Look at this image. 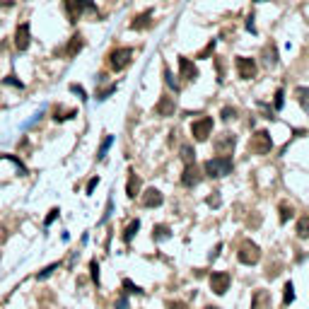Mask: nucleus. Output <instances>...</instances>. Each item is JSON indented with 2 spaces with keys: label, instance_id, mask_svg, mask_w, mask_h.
Masks as SVG:
<instances>
[{
  "label": "nucleus",
  "instance_id": "obj_23",
  "mask_svg": "<svg viewBox=\"0 0 309 309\" xmlns=\"http://www.w3.org/2000/svg\"><path fill=\"white\" fill-rule=\"evenodd\" d=\"M140 230V220H133L128 227H126V232H124V242L126 244H130V239H133V235Z\"/></svg>",
  "mask_w": 309,
  "mask_h": 309
},
{
  "label": "nucleus",
  "instance_id": "obj_15",
  "mask_svg": "<svg viewBox=\"0 0 309 309\" xmlns=\"http://www.w3.org/2000/svg\"><path fill=\"white\" fill-rule=\"evenodd\" d=\"M179 70H182V77L184 80H196L198 77V68L188 61V58H184V56L179 58Z\"/></svg>",
  "mask_w": 309,
  "mask_h": 309
},
{
  "label": "nucleus",
  "instance_id": "obj_3",
  "mask_svg": "<svg viewBox=\"0 0 309 309\" xmlns=\"http://www.w3.org/2000/svg\"><path fill=\"white\" fill-rule=\"evenodd\" d=\"M237 258H239L244 266H254V263L261 261V249H258V244H254L251 239H244V242L239 244Z\"/></svg>",
  "mask_w": 309,
  "mask_h": 309
},
{
  "label": "nucleus",
  "instance_id": "obj_42",
  "mask_svg": "<svg viewBox=\"0 0 309 309\" xmlns=\"http://www.w3.org/2000/svg\"><path fill=\"white\" fill-rule=\"evenodd\" d=\"M167 309H188L184 302H167Z\"/></svg>",
  "mask_w": 309,
  "mask_h": 309
},
{
  "label": "nucleus",
  "instance_id": "obj_11",
  "mask_svg": "<svg viewBox=\"0 0 309 309\" xmlns=\"http://www.w3.org/2000/svg\"><path fill=\"white\" fill-rule=\"evenodd\" d=\"M140 203H143L145 208H160V205L164 203V196H162V193H160L157 188H147V191L143 193Z\"/></svg>",
  "mask_w": 309,
  "mask_h": 309
},
{
  "label": "nucleus",
  "instance_id": "obj_9",
  "mask_svg": "<svg viewBox=\"0 0 309 309\" xmlns=\"http://www.w3.org/2000/svg\"><path fill=\"white\" fill-rule=\"evenodd\" d=\"M235 143H237V138H235L232 133H222V135L215 138V145H213V147H215L218 155H232Z\"/></svg>",
  "mask_w": 309,
  "mask_h": 309
},
{
  "label": "nucleus",
  "instance_id": "obj_45",
  "mask_svg": "<svg viewBox=\"0 0 309 309\" xmlns=\"http://www.w3.org/2000/svg\"><path fill=\"white\" fill-rule=\"evenodd\" d=\"M205 309H218V307H205Z\"/></svg>",
  "mask_w": 309,
  "mask_h": 309
},
{
  "label": "nucleus",
  "instance_id": "obj_5",
  "mask_svg": "<svg viewBox=\"0 0 309 309\" xmlns=\"http://www.w3.org/2000/svg\"><path fill=\"white\" fill-rule=\"evenodd\" d=\"M130 58H133V49H114V51L109 54V68L119 73V70L128 68Z\"/></svg>",
  "mask_w": 309,
  "mask_h": 309
},
{
  "label": "nucleus",
  "instance_id": "obj_16",
  "mask_svg": "<svg viewBox=\"0 0 309 309\" xmlns=\"http://www.w3.org/2000/svg\"><path fill=\"white\" fill-rule=\"evenodd\" d=\"M140 191V179L135 177V172H128V184H126V196L128 198H135Z\"/></svg>",
  "mask_w": 309,
  "mask_h": 309
},
{
  "label": "nucleus",
  "instance_id": "obj_20",
  "mask_svg": "<svg viewBox=\"0 0 309 309\" xmlns=\"http://www.w3.org/2000/svg\"><path fill=\"white\" fill-rule=\"evenodd\" d=\"M169 227L167 225H157V227H152V239L155 242H162V239H169Z\"/></svg>",
  "mask_w": 309,
  "mask_h": 309
},
{
  "label": "nucleus",
  "instance_id": "obj_6",
  "mask_svg": "<svg viewBox=\"0 0 309 309\" xmlns=\"http://www.w3.org/2000/svg\"><path fill=\"white\" fill-rule=\"evenodd\" d=\"M191 133L196 140H208V135L213 133V119L210 116H200L198 121L191 124Z\"/></svg>",
  "mask_w": 309,
  "mask_h": 309
},
{
  "label": "nucleus",
  "instance_id": "obj_2",
  "mask_svg": "<svg viewBox=\"0 0 309 309\" xmlns=\"http://www.w3.org/2000/svg\"><path fill=\"white\" fill-rule=\"evenodd\" d=\"M273 150V140H271V133L268 130H256L249 140V152L254 155H268Z\"/></svg>",
  "mask_w": 309,
  "mask_h": 309
},
{
  "label": "nucleus",
  "instance_id": "obj_24",
  "mask_svg": "<svg viewBox=\"0 0 309 309\" xmlns=\"http://www.w3.org/2000/svg\"><path fill=\"white\" fill-rule=\"evenodd\" d=\"M111 143H114V135H107V138L102 140V145H99V152H97V160H104V157H107V152H109Z\"/></svg>",
  "mask_w": 309,
  "mask_h": 309
},
{
  "label": "nucleus",
  "instance_id": "obj_38",
  "mask_svg": "<svg viewBox=\"0 0 309 309\" xmlns=\"http://www.w3.org/2000/svg\"><path fill=\"white\" fill-rule=\"evenodd\" d=\"M111 92H116V85H111V87H107V90H104V92H99L97 97H99V99H107V97H109Z\"/></svg>",
  "mask_w": 309,
  "mask_h": 309
},
{
  "label": "nucleus",
  "instance_id": "obj_14",
  "mask_svg": "<svg viewBox=\"0 0 309 309\" xmlns=\"http://www.w3.org/2000/svg\"><path fill=\"white\" fill-rule=\"evenodd\" d=\"M174 99L172 97H160V102H157V107H155V111H157V116H174Z\"/></svg>",
  "mask_w": 309,
  "mask_h": 309
},
{
  "label": "nucleus",
  "instance_id": "obj_7",
  "mask_svg": "<svg viewBox=\"0 0 309 309\" xmlns=\"http://www.w3.org/2000/svg\"><path fill=\"white\" fill-rule=\"evenodd\" d=\"M230 273H225V271H218V273H213L210 275V290L215 292V295H225L227 292V288H230Z\"/></svg>",
  "mask_w": 309,
  "mask_h": 309
},
{
  "label": "nucleus",
  "instance_id": "obj_44",
  "mask_svg": "<svg viewBox=\"0 0 309 309\" xmlns=\"http://www.w3.org/2000/svg\"><path fill=\"white\" fill-rule=\"evenodd\" d=\"M254 2H266V0H254Z\"/></svg>",
  "mask_w": 309,
  "mask_h": 309
},
{
  "label": "nucleus",
  "instance_id": "obj_8",
  "mask_svg": "<svg viewBox=\"0 0 309 309\" xmlns=\"http://www.w3.org/2000/svg\"><path fill=\"white\" fill-rule=\"evenodd\" d=\"M237 73H239V77L242 80H251V77H256V61L254 58H247V56H237Z\"/></svg>",
  "mask_w": 309,
  "mask_h": 309
},
{
  "label": "nucleus",
  "instance_id": "obj_21",
  "mask_svg": "<svg viewBox=\"0 0 309 309\" xmlns=\"http://www.w3.org/2000/svg\"><path fill=\"white\" fill-rule=\"evenodd\" d=\"M295 97L302 104V109H309V87H297L295 90Z\"/></svg>",
  "mask_w": 309,
  "mask_h": 309
},
{
  "label": "nucleus",
  "instance_id": "obj_22",
  "mask_svg": "<svg viewBox=\"0 0 309 309\" xmlns=\"http://www.w3.org/2000/svg\"><path fill=\"white\" fill-rule=\"evenodd\" d=\"M182 160H184V164H191V162H196V150L191 147V145H182Z\"/></svg>",
  "mask_w": 309,
  "mask_h": 309
},
{
  "label": "nucleus",
  "instance_id": "obj_25",
  "mask_svg": "<svg viewBox=\"0 0 309 309\" xmlns=\"http://www.w3.org/2000/svg\"><path fill=\"white\" fill-rule=\"evenodd\" d=\"M292 215H295V208L288 205V203H280V225H285Z\"/></svg>",
  "mask_w": 309,
  "mask_h": 309
},
{
  "label": "nucleus",
  "instance_id": "obj_28",
  "mask_svg": "<svg viewBox=\"0 0 309 309\" xmlns=\"http://www.w3.org/2000/svg\"><path fill=\"white\" fill-rule=\"evenodd\" d=\"M58 266H61L58 261H56V263H51V266H46V268H44V271H41V273H39L36 278H39V280H44V278H49V275H51V273H54V271H56Z\"/></svg>",
  "mask_w": 309,
  "mask_h": 309
},
{
  "label": "nucleus",
  "instance_id": "obj_35",
  "mask_svg": "<svg viewBox=\"0 0 309 309\" xmlns=\"http://www.w3.org/2000/svg\"><path fill=\"white\" fill-rule=\"evenodd\" d=\"M164 77H167V85H169V87H174V90H179V85L174 82V77H172V73H169V68H167V65H164Z\"/></svg>",
  "mask_w": 309,
  "mask_h": 309
},
{
  "label": "nucleus",
  "instance_id": "obj_18",
  "mask_svg": "<svg viewBox=\"0 0 309 309\" xmlns=\"http://www.w3.org/2000/svg\"><path fill=\"white\" fill-rule=\"evenodd\" d=\"M82 44H85V41H82V36H80V34H75V36L70 39L68 49H65V56H68V58L77 56V54H80V49H82Z\"/></svg>",
  "mask_w": 309,
  "mask_h": 309
},
{
  "label": "nucleus",
  "instance_id": "obj_39",
  "mask_svg": "<svg viewBox=\"0 0 309 309\" xmlns=\"http://www.w3.org/2000/svg\"><path fill=\"white\" fill-rule=\"evenodd\" d=\"M70 90H73V92H75V94H80V97H82V99H87V94H85V90H82V87H80V85H70Z\"/></svg>",
  "mask_w": 309,
  "mask_h": 309
},
{
  "label": "nucleus",
  "instance_id": "obj_31",
  "mask_svg": "<svg viewBox=\"0 0 309 309\" xmlns=\"http://www.w3.org/2000/svg\"><path fill=\"white\" fill-rule=\"evenodd\" d=\"M124 288H126V292H135V295H143V290H140V288H138L133 280H128V278L124 280Z\"/></svg>",
  "mask_w": 309,
  "mask_h": 309
},
{
  "label": "nucleus",
  "instance_id": "obj_29",
  "mask_svg": "<svg viewBox=\"0 0 309 309\" xmlns=\"http://www.w3.org/2000/svg\"><path fill=\"white\" fill-rule=\"evenodd\" d=\"M90 275H92V280L99 285V263H97V261H90Z\"/></svg>",
  "mask_w": 309,
  "mask_h": 309
},
{
  "label": "nucleus",
  "instance_id": "obj_30",
  "mask_svg": "<svg viewBox=\"0 0 309 309\" xmlns=\"http://www.w3.org/2000/svg\"><path fill=\"white\" fill-rule=\"evenodd\" d=\"M266 56H268V58H266V63H268V65H275V63H278V54H275V46H268V49H266Z\"/></svg>",
  "mask_w": 309,
  "mask_h": 309
},
{
  "label": "nucleus",
  "instance_id": "obj_34",
  "mask_svg": "<svg viewBox=\"0 0 309 309\" xmlns=\"http://www.w3.org/2000/svg\"><path fill=\"white\" fill-rule=\"evenodd\" d=\"M58 213H61V210H58V208H54V210H51V213L46 215V220H44V227H49V225H51V222H54V220L58 218Z\"/></svg>",
  "mask_w": 309,
  "mask_h": 309
},
{
  "label": "nucleus",
  "instance_id": "obj_41",
  "mask_svg": "<svg viewBox=\"0 0 309 309\" xmlns=\"http://www.w3.org/2000/svg\"><path fill=\"white\" fill-rule=\"evenodd\" d=\"M247 29L251 32V34H256V27H254V15H249V17H247Z\"/></svg>",
  "mask_w": 309,
  "mask_h": 309
},
{
  "label": "nucleus",
  "instance_id": "obj_33",
  "mask_svg": "<svg viewBox=\"0 0 309 309\" xmlns=\"http://www.w3.org/2000/svg\"><path fill=\"white\" fill-rule=\"evenodd\" d=\"M283 104H285V92L278 90V92H275V109H283Z\"/></svg>",
  "mask_w": 309,
  "mask_h": 309
},
{
  "label": "nucleus",
  "instance_id": "obj_37",
  "mask_svg": "<svg viewBox=\"0 0 309 309\" xmlns=\"http://www.w3.org/2000/svg\"><path fill=\"white\" fill-rule=\"evenodd\" d=\"M213 49H215V39H213V41H210V44H208V46H205V49H203V51L198 54V58H205V56H208V54H210Z\"/></svg>",
  "mask_w": 309,
  "mask_h": 309
},
{
  "label": "nucleus",
  "instance_id": "obj_32",
  "mask_svg": "<svg viewBox=\"0 0 309 309\" xmlns=\"http://www.w3.org/2000/svg\"><path fill=\"white\" fill-rule=\"evenodd\" d=\"M210 208H220V191H213V196H208V200H205Z\"/></svg>",
  "mask_w": 309,
  "mask_h": 309
},
{
  "label": "nucleus",
  "instance_id": "obj_12",
  "mask_svg": "<svg viewBox=\"0 0 309 309\" xmlns=\"http://www.w3.org/2000/svg\"><path fill=\"white\" fill-rule=\"evenodd\" d=\"M273 305V297L268 290H256L254 297H251V309H271Z\"/></svg>",
  "mask_w": 309,
  "mask_h": 309
},
{
  "label": "nucleus",
  "instance_id": "obj_36",
  "mask_svg": "<svg viewBox=\"0 0 309 309\" xmlns=\"http://www.w3.org/2000/svg\"><path fill=\"white\" fill-rule=\"evenodd\" d=\"M235 116H237V109H230V107L222 109V119H225V121H230V119H235Z\"/></svg>",
  "mask_w": 309,
  "mask_h": 309
},
{
  "label": "nucleus",
  "instance_id": "obj_1",
  "mask_svg": "<svg viewBox=\"0 0 309 309\" xmlns=\"http://www.w3.org/2000/svg\"><path fill=\"white\" fill-rule=\"evenodd\" d=\"M232 167H235V162H232V157H230V155L213 157V160H208V162L203 164V169H205V174H208L210 179H220V177L232 174Z\"/></svg>",
  "mask_w": 309,
  "mask_h": 309
},
{
  "label": "nucleus",
  "instance_id": "obj_4",
  "mask_svg": "<svg viewBox=\"0 0 309 309\" xmlns=\"http://www.w3.org/2000/svg\"><path fill=\"white\" fill-rule=\"evenodd\" d=\"M65 7H68L70 22H77V17H80L82 12H94V15H97L94 0H65Z\"/></svg>",
  "mask_w": 309,
  "mask_h": 309
},
{
  "label": "nucleus",
  "instance_id": "obj_13",
  "mask_svg": "<svg viewBox=\"0 0 309 309\" xmlns=\"http://www.w3.org/2000/svg\"><path fill=\"white\" fill-rule=\"evenodd\" d=\"M200 182V172H198V167H196V162H191V164H186L184 167V174H182V184L184 186H196Z\"/></svg>",
  "mask_w": 309,
  "mask_h": 309
},
{
  "label": "nucleus",
  "instance_id": "obj_40",
  "mask_svg": "<svg viewBox=\"0 0 309 309\" xmlns=\"http://www.w3.org/2000/svg\"><path fill=\"white\" fill-rule=\"evenodd\" d=\"M97 184H99V177H94V179H90V184H87V193H92V191L97 188Z\"/></svg>",
  "mask_w": 309,
  "mask_h": 309
},
{
  "label": "nucleus",
  "instance_id": "obj_10",
  "mask_svg": "<svg viewBox=\"0 0 309 309\" xmlns=\"http://www.w3.org/2000/svg\"><path fill=\"white\" fill-rule=\"evenodd\" d=\"M29 44H32V32H29V24L22 22L15 32V46H17V51H27Z\"/></svg>",
  "mask_w": 309,
  "mask_h": 309
},
{
  "label": "nucleus",
  "instance_id": "obj_27",
  "mask_svg": "<svg viewBox=\"0 0 309 309\" xmlns=\"http://www.w3.org/2000/svg\"><path fill=\"white\" fill-rule=\"evenodd\" d=\"M295 300V285L292 283H285V295H283V302L285 305H290Z\"/></svg>",
  "mask_w": 309,
  "mask_h": 309
},
{
  "label": "nucleus",
  "instance_id": "obj_43",
  "mask_svg": "<svg viewBox=\"0 0 309 309\" xmlns=\"http://www.w3.org/2000/svg\"><path fill=\"white\" fill-rule=\"evenodd\" d=\"M116 309H128V300H126V297H119V302H116Z\"/></svg>",
  "mask_w": 309,
  "mask_h": 309
},
{
  "label": "nucleus",
  "instance_id": "obj_19",
  "mask_svg": "<svg viewBox=\"0 0 309 309\" xmlns=\"http://www.w3.org/2000/svg\"><path fill=\"white\" fill-rule=\"evenodd\" d=\"M297 237L300 239H309V215H302L297 220Z\"/></svg>",
  "mask_w": 309,
  "mask_h": 309
},
{
  "label": "nucleus",
  "instance_id": "obj_26",
  "mask_svg": "<svg viewBox=\"0 0 309 309\" xmlns=\"http://www.w3.org/2000/svg\"><path fill=\"white\" fill-rule=\"evenodd\" d=\"M75 114H77L75 109H68V111H65L63 107H56V111H54V119H56V121H65V119H73Z\"/></svg>",
  "mask_w": 309,
  "mask_h": 309
},
{
  "label": "nucleus",
  "instance_id": "obj_17",
  "mask_svg": "<svg viewBox=\"0 0 309 309\" xmlns=\"http://www.w3.org/2000/svg\"><path fill=\"white\" fill-rule=\"evenodd\" d=\"M150 17H152V10H145L143 15H138L130 22V29H145V27H150Z\"/></svg>",
  "mask_w": 309,
  "mask_h": 309
}]
</instances>
